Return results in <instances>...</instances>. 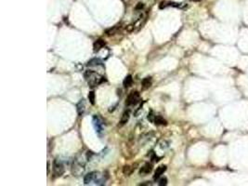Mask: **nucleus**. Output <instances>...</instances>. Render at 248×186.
Here are the masks:
<instances>
[{
  "mask_svg": "<svg viewBox=\"0 0 248 186\" xmlns=\"http://www.w3.org/2000/svg\"><path fill=\"white\" fill-rule=\"evenodd\" d=\"M87 154H79L76 156L72 162V172L74 176H81L84 173L85 170V163L87 161Z\"/></svg>",
  "mask_w": 248,
  "mask_h": 186,
  "instance_id": "1",
  "label": "nucleus"
},
{
  "mask_svg": "<svg viewBox=\"0 0 248 186\" xmlns=\"http://www.w3.org/2000/svg\"><path fill=\"white\" fill-rule=\"evenodd\" d=\"M106 181V179L104 178L103 174H100V172H90L85 176L84 178V183L85 185L91 184L94 183L96 185H103Z\"/></svg>",
  "mask_w": 248,
  "mask_h": 186,
  "instance_id": "2",
  "label": "nucleus"
},
{
  "mask_svg": "<svg viewBox=\"0 0 248 186\" xmlns=\"http://www.w3.org/2000/svg\"><path fill=\"white\" fill-rule=\"evenodd\" d=\"M85 78L87 81L88 86H91V88H94L97 85H100L103 81H105V78L103 76H101L100 73L92 70H87L85 73Z\"/></svg>",
  "mask_w": 248,
  "mask_h": 186,
  "instance_id": "3",
  "label": "nucleus"
},
{
  "mask_svg": "<svg viewBox=\"0 0 248 186\" xmlns=\"http://www.w3.org/2000/svg\"><path fill=\"white\" fill-rule=\"evenodd\" d=\"M53 171L56 176H61L64 173V165L61 159L56 158L53 162Z\"/></svg>",
  "mask_w": 248,
  "mask_h": 186,
  "instance_id": "4",
  "label": "nucleus"
},
{
  "mask_svg": "<svg viewBox=\"0 0 248 186\" xmlns=\"http://www.w3.org/2000/svg\"><path fill=\"white\" fill-rule=\"evenodd\" d=\"M140 101V95L138 91H132L130 94L127 96L126 104L127 106H131V105H135L137 104Z\"/></svg>",
  "mask_w": 248,
  "mask_h": 186,
  "instance_id": "5",
  "label": "nucleus"
},
{
  "mask_svg": "<svg viewBox=\"0 0 248 186\" xmlns=\"http://www.w3.org/2000/svg\"><path fill=\"white\" fill-rule=\"evenodd\" d=\"M93 125H94V127H95L97 133L100 136L102 131H103V126H104L103 121H102L101 118H100L98 115H95L93 117Z\"/></svg>",
  "mask_w": 248,
  "mask_h": 186,
  "instance_id": "6",
  "label": "nucleus"
},
{
  "mask_svg": "<svg viewBox=\"0 0 248 186\" xmlns=\"http://www.w3.org/2000/svg\"><path fill=\"white\" fill-rule=\"evenodd\" d=\"M152 170V164H151V163H146L141 168H140L139 174L142 175V176H145V175L149 174V173L151 172Z\"/></svg>",
  "mask_w": 248,
  "mask_h": 186,
  "instance_id": "7",
  "label": "nucleus"
},
{
  "mask_svg": "<svg viewBox=\"0 0 248 186\" xmlns=\"http://www.w3.org/2000/svg\"><path fill=\"white\" fill-rule=\"evenodd\" d=\"M76 109H77V113L79 115H82L84 114L85 109V102L84 99L80 100L79 102L76 104Z\"/></svg>",
  "mask_w": 248,
  "mask_h": 186,
  "instance_id": "8",
  "label": "nucleus"
},
{
  "mask_svg": "<svg viewBox=\"0 0 248 186\" xmlns=\"http://www.w3.org/2000/svg\"><path fill=\"white\" fill-rule=\"evenodd\" d=\"M104 46H105V42L103 40H102V39H98L93 45L94 51H95V52H98V51H100L101 49H103Z\"/></svg>",
  "mask_w": 248,
  "mask_h": 186,
  "instance_id": "9",
  "label": "nucleus"
},
{
  "mask_svg": "<svg viewBox=\"0 0 248 186\" xmlns=\"http://www.w3.org/2000/svg\"><path fill=\"white\" fill-rule=\"evenodd\" d=\"M152 78L151 76L145 77V78H143L142 81H141V85H142V89H149L150 86H152Z\"/></svg>",
  "mask_w": 248,
  "mask_h": 186,
  "instance_id": "10",
  "label": "nucleus"
},
{
  "mask_svg": "<svg viewBox=\"0 0 248 186\" xmlns=\"http://www.w3.org/2000/svg\"><path fill=\"white\" fill-rule=\"evenodd\" d=\"M129 117H130V111L126 110V111L124 112V114H123L122 117H121V120H120V125H121V126L126 124L127 121L129 120Z\"/></svg>",
  "mask_w": 248,
  "mask_h": 186,
  "instance_id": "11",
  "label": "nucleus"
},
{
  "mask_svg": "<svg viewBox=\"0 0 248 186\" xmlns=\"http://www.w3.org/2000/svg\"><path fill=\"white\" fill-rule=\"evenodd\" d=\"M165 170H166V167H165V166H160V167H158L156 168V170H155L154 176H153V179H154V180L158 179L162 174H164V172H165Z\"/></svg>",
  "mask_w": 248,
  "mask_h": 186,
  "instance_id": "12",
  "label": "nucleus"
},
{
  "mask_svg": "<svg viewBox=\"0 0 248 186\" xmlns=\"http://www.w3.org/2000/svg\"><path fill=\"white\" fill-rule=\"evenodd\" d=\"M153 123L157 125V126H166V125H167V122H166V121L160 115H155V118H154V121H153Z\"/></svg>",
  "mask_w": 248,
  "mask_h": 186,
  "instance_id": "13",
  "label": "nucleus"
},
{
  "mask_svg": "<svg viewBox=\"0 0 248 186\" xmlns=\"http://www.w3.org/2000/svg\"><path fill=\"white\" fill-rule=\"evenodd\" d=\"M100 65H102V62L100 60V59H92L90 60L89 62H87V66H100Z\"/></svg>",
  "mask_w": 248,
  "mask_h": 186,
  "instance_id": "14",
  "label": "nucleus"
},
{
  "mask_svg": "<svg viewBox=\"0 0 248 186\" xmlns=\"http://www.w3.org/2000/svg\"><path fill=\"white\" fill-rule=\"evenodd\" d=\"M135 167H136V165H134V166H126L125 167H124V170H123L124 174L126 175V176H129L130 174H132V172L135 170V168H136Z\"/></svg>",
  "mask_w": 248,
  "mask_h": 186,
  "instance_id": "15",
  "label": "nucleus"
},
{
  "mask_svg": "<svg viewBox=\"0 0 248 186\" xmlns=\"http://www.w3.org/2000/svg\"><path fill=\"white\" fill-rule=\"evenodd\" d=\"M132 83H133V78H132L131 75L126 76V78L124 79V82H123L124 86H125V88H128V86H130L132 85Z\"/></svg>",
  "mask_w": 248,
  "mask_h": 186,
  "instance_id": "16",
  "label": "nucleus"
},
{
  "mask_svg": "<svg viewBox=\"0 0 248 186\" xmlns=\"http://www.w3.org/2000/svg\"><path fill=\"white\" fill-rule=\"evenodd\" d=\"M88 100L91 104H95V93L94 91H90L88 94Z\"/></svg>",
  "mask_w": 248,
  "mask_h": 186,
  "instance_id": "17",
  "label": "nucleus"
},
{
  "mask_svg": "<svg viewBox=\"0 0 248 186\" xmlns=\"http://www.w3.org/2000/svg\"><path fill=\"white\" fill-rule=\"evenodd\" d=\"M155 115H154V113H153V112L152 111L151 113L148 115V120L150 121V122L153 123V121H154V118H155Z\"/></svg>",
  "mask_w": 248,
  "mask_h": 186,
  "instance_id": "18",
  "label": "nucleus"
},
{
  "mask_svg": "<svg viewBox=\"0 0 248 186\" xmlns=\"http://www.w3.org/2000/svg\"><path fill=\"white\" fill-rule=\"evenodd\" d=\"M158 184H159L160 186L166 185V184H167V179H166V178H162V179L159 181V183H158Z\"/></svg>",
  "mask_w": 248,
  "mask_h": 186,
  "instance_id": "19",
  "label": "nucleus"
},
{
  "mask_svg": "<svg viewBox=\"0 0 248 186\" xmlns=\"http://www.w3.org/2000/svg\"><path fill=\"white\" fill-rule=\"evenodd\" d=\"M143 7H144V5H143L142 3H139L138 5L136 6V10H142Z\"/></svg>",
  "mask_w": 248,
  "mask_h": 186,
  "instance_id": "20",
  "label": "nucleus"
},
{
  "mask_svg": "<svg viewBox=\"0 0 248 186\" xmlns=\"http://www.w3.org/2000/svg\"><path fill=\"white\" fill-rule=\"evenodd\" d=\"M191 1H195V2H198V1H201V0H191Z\"/></svg>",
  "mask_w": 248,
  "mask_h": 186,
  "instance_id": "21",
  "label": "nucleus"
}]
</instances>
